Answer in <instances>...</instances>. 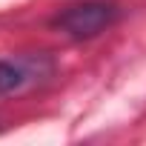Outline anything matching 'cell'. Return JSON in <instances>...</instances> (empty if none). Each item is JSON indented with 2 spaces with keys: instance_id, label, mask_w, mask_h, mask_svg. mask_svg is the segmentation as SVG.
<instances>
[{
  "instance_id": "6da1fadb",
  "label": "cell",
  "mask_w": 146,
  "mask_h": 146,
  "mask_svg": "<svg viewBox=\"0 0 146 146\" xmlns=\"http://www.w3.org/2000/svg\"><path fill=\"white\" fill-rule=\"evenodd\" d=\"M117 17H120V3L115 0H83V3L66 6L52 20V26L72 40H89L106 32Z\"/></svg>"
},
{
  "instance_id": "7a4b0ae2",
  "label": "cell",
  "mask_w": 146,
  "mask_h": 146,
  "mask_svg": "<svg viewBox=\"0 0 146 146\" xmlns=\"http://www.w3.org/2000/svg\"><path fill=\"white\" fill-rule=\"evenodd\" d=\"M52 72L54 63L46 54H23L15 60H0V98H9L15 92H23L26 86L46 80Z\"/></svg>"
}]
</instances>
